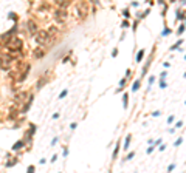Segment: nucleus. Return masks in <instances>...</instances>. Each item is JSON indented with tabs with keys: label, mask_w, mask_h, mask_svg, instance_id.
<instances>
[{
	"label": "nucleus",
	"mask_w": 186,
	"mask_h": 173,
	"mask_svg": "<svg viewBox=\"0 0 186 173\" xmlns=\"http://www.w3.org/2000/svg\"><path fill=\"white\" fill-rule=\"evenodd\" d=\"M26 173H34V167H33V165H31V167H28V172H26Z\"/></svg>",
	"instance_id": "nucleus-9"
},
{
	"label": "nucleus",
	"mask_w": 186,
	"mask_h": 173,
	"mask_svg": "<svg viewBox=\"0 0 186 173\" xmlns=\"http://www.w3.org/2000/svg\"><path fill=\"white\" fill-rule=\"evenodd\" d=\"M22 145H24V144H22V142H17V144H16V145H14V148H13V150H17V148H20V147H22Z\"/></svg>",
	"instance_id": "nucleus-8"
},
{
	"label": "nucleus",
	"mask_w": 186,
	"mask_h": 173,
	"mask_svg": "<svg viewBox=\"0 0 186 173\" xmlns=\"http://www.w3.org/2000/svg\"><path fill=\"white\" fill-rule=\"evenodd\" d=\"M11 57L9 56H3L2 59H0V67L3 68V70H9L11 68Z\"/></svg>",
	"instance_id": "nucleus-3"
},
{
	"label": "nucleus",
	"mask_w": 186,
	"mask_h": 173,
	"mask_svg": "<svg viewBox=\"0 0 186 173\" xmlns=\"http://www.w3.org/2000/svg\"><path fill=\"white\" fill-rule=\"evenodd\" d=\"M54 17H56V20H58L59 23H62V22L65 20V17H67V13H65V9H56V13H54Z\"/></svg>",
	"instance_id": "nucleus-4"
},
{
	"label": "nucleus",
	"mask_w": 186,
	"mask_h": 173,
	"mask_svg": "<svg viewBox=\"0 0 186 173\" xmlns=\"http://www.w3.org/2000/svg\"><path fill=\"white\" fill-rule=\"evenodd\" d=\"M28 31L31 33V34H34V33L37 31V28H36V23H34V22H31V20L28 22Z\"/></svg>",
	"instance_id": "nucleus-6"
},
{
	"label": "nucleus",
	"mask_w": 186,
	"mask_h": 173,
	"mask_svg": "<svg viewBox=\"0 0 186 173\" xmlns=\"http://www.w3.org/2000/svg\"><path fill=\"white\" fill-rule=\"evenodd\" d=\"M33 56L36 57V59H40V57L45 56V49H44V48H36V49L33 51Z\"/></svg>",
	"instance_id": "nucleus-5"
},
{
	"label": "nucleus",
	"mask_w": 186,
	"mask_h": 173,
	"mask_svg": "<svg viewBox=\"0 0 186 173\" xmlns=\"http://www.w3.org/2000/svg\"><path fill=\"white\" fill-rule=\"evenodd\" d=\"M6 48L11 49V51L20 49L22 48V39H19V37H11V39L6 42Z\"/></svg>",
	"instance_id": "nucleus-1"
},
{
	"label": "nucleus",
	"mask_w": 186,
	"mask_h": 173,
	"mask_svg": "<svg viewBox=\"0 0 186 173\" xmlns=\"http://www.w3.org/2000/svg\"><path fill=\"white\" fill-rule=\"evenodd\" d=\"M51 37L48 36V33L47 31H39L36 34V40L39 42V43H47V42H50Z\"/></svg>",
	"instance_id": "nucleus-2"
},
{
	"label": "nucleus",
	"mask_w": 186,
	"mask_h": 173,
	"mask_svg": "<svg viewBox=\"0 0 186 173\" xmlns=\"http://www.w3.org/2000/svg\"><path fill=\"white\" fill-rule=\"evenodd\" d=\"M58 5H59V8H60V9H64L65 6L70 5V2H58Z\"/></svg>",
	"instance_id": "nucleus-7"
}]
</instances>
